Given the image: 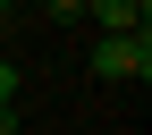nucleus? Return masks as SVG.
Segmentation results:
<instances>
[{
    "mask_svg": "<svg viewBox=\"0 0 152 135\" xmlns=\"http://www.w3.org/2000/svg\"><path fill=\"white\" fill-rule=\"evenodd\" d=\"M93 76L144 85V76H152V34H102V42H93Z\"/></svg>",
    "mask_w": 152,
    "mask_h": 135,
    "instance_id": "obj_1",
    "label": "nucleus"
},
{
    "mask_svg": "<svg viewBox=\"0 0 152 135\" xmlns=\"http://www.w3.org/2000/svg\"><path fill=\"white\" fill-rule=\"evenodd\" d=\"M144 9H152V0H85V17L102 34H144Z\"/></svg>",
    "mask_w": 152,
    "mask_h": 135,
    "instance_id": "obj_2",
    "label": "nucleus"
},
{
    "mask_svg": "<svg viewBox=\"0 0 152 135\" xmlns=\"http://www.w3.org/2000/svg\"><path fill=\"white\" fill-rule=\"evenodd\" d=\"M0 110H17V68L0 59Z\"/></svg>",
    "mask_w": 152,
    "mask_h": 135,
    "instance_id": "obj_3",
    "label": "nucleus"
},
{
    "mask_svg": "<svg viewBox=\"0 0 152 135\" xmlns=\"http://www.w3.org/2000/svg\"><path fill=\"white\" fill-rule=\"evenodd\" d=\"M51 17H59V26H76V17H85V0H51Z\"/></svg>",
    "mask_w": 152,
    "mask_h": 135,
    "instance_id": "obj_4",
    "label": "nucleus"
},
{
    "mask_svg": "<svg viewBox=\"0 0 152 135\" xmlns=\"http://www.w3.org/2000/svg\"><path fill=\"white\" fill-rule=\"evenodd\" d=\"M0 135H17V110H0Z\"/></svg>",
    "mask_w": 152,
    "mask_h": 135,
    "instance_id": "obj_5",
    "label": "nucleus"
},
{
    "mask_svg": "<svg viewBox=\"0 0 152 135\" xmlns=\"http://www.w3.org/2000/svg\"><path fill=\"white\" fill-rule=\"evenodd\" d=\"M0 17H9V0H0Z\"/></svg>",
    "mask_w": 152,
    "mask_h": 135,
    "instance_id": "obj_6",
    "label": "nucleus"
}]
</instances>
